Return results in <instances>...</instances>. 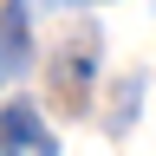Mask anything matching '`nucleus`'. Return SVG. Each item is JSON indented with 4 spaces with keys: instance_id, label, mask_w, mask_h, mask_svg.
<instances>
[{
    "instance_id": "nucleus-1",
    "label": "nucleus",
    "mask_w": 156,
    "mask_h": 156,
    "mask_svg": "<svg viewBox=\"0 0 156 156\" xmlns=\"http://www.w3.org/2000/svg\"><path fill=\"white\" fill-rule=\"evenodd\" d=\"M0 143L7 150H33V156H58V136L39 124V111L26 104V98H13V104L0 111Z\"/></svg>"
},
{
    "instance_id": "nucleus-2",
    "label": "nucleus",
    "mask_w": 156,
    "mask_h": 156,
    "mask_svg": "<svg viewBox=\"0 0 156 156\" xmlns=\"http://www.w3.org/2000/svg\"><path fill=\"white\" fill-rule=\"evenodd\" d=\"M0 33H7V46H0V58H26V7L20 0H7V20H0Z\"/></svg>"
},
{
    "instance_id": "nucleus-3",
    "label": "nucleus",
    "mask_w": 156,
    "mask_h": 156,
    "mask_svg": "<svg viewBox=\"0 0 156 156\" xmlns=\"http://www.w3.org/2000/svg\"><path fill=\"white\" fill-rule=\"evenodd\" d=\"M0 78H7V58H0Z\"/></svg>"
}]
</instances>
